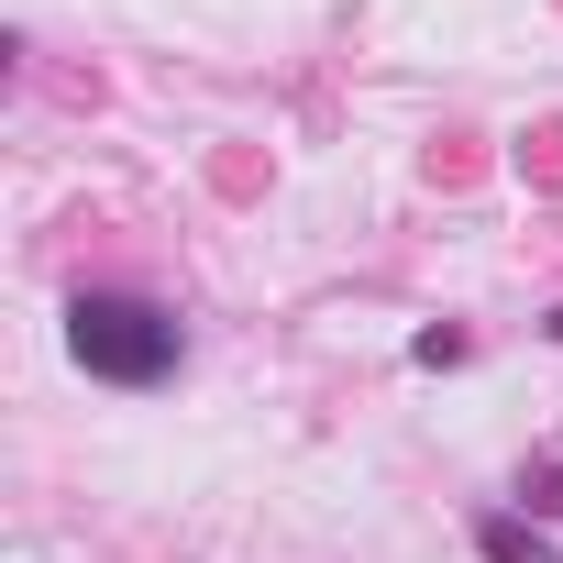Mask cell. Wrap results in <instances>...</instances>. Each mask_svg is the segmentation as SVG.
<instances>
[{"label":"cell","instance_id":"obj_1","mask_svg":"<svg viewBox=\"0 0 563 563\" xmlns=\"http://www.w3.org/2000/svg\"><path fill=\"white\" fill-rule=\"evenodd\" d=\"M67 354L111 387H155V376H177V321L133 288H89V299H67Z\"/></svg>","mask_w":563,"mask_h":563},{"label":"cell","instance_id":"obj_2","mask_svg":"<svg viewBox=\"0 0 563 563\" xmlns=\"http://www.w3.org/2000/svg\"><path fill=\"white\" fill-rule=\"evenodd\" d=\"M475 552H486V563H563V552H552L519 508H486V519H475Z\"/></svg>","mask_w":563,"mask_h":563},{"label":"cell","instance_id":"obj_3","mask_svg":"<svg viewBox=\"0 0 563 563\" xmlns=\"http://www.w3.org/2000/svg\"><path fill=\"white\" fill-rule=\"evenodd\" d=\"M519 497H530V519H563V464H530Z\"/></svg>","mask_w":563,"mask_h":563},{"label":"cell","instance_id":"obj_4","mask_svg":"<svg viewBox=\"0 0 563 563\" xmlns=\"http://www.w3.org/2000/svg\"><path fill=\"white\" fill-rule=\"evenodd\" d=\"M464 354H475V343H464V332H453V321H442V332H420V343H409V365H464Z\"/></svg>","mask_w":563,"mask_h":563},{"label":"cell","instance_id":"obj_5","mask_svg":"<svg viewBox=\"0 0 563 563\" xmlns=\"http://www.w3.org/2000/svg\"><path fill=\"white\" fill-rule=\"evenodd\" d=\"M552 343H563V310H552Z\"/></svg>","mask_w":563,"mask_h":563}]
</instances>
